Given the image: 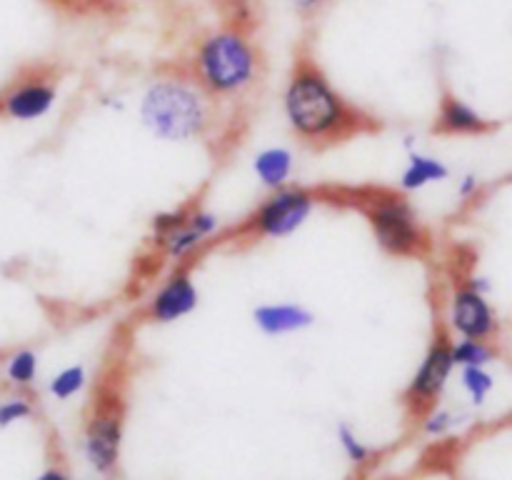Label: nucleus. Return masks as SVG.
Instances as JSON below:
<instances>
[{
    "label": "nucleus",
    "instance_id": "412c9836",
    "mask_svg": "<svg viewBox=\"0 0 512 480\" xmlns=\"http://www.w3.org/2000/svg\"><path fill=\"white\" fill-rule=\"evenodd\" d=\"M33 413V405L25 398H8L0 403V428H8V425L18 423V420L30 418Z\"/></svg>",
    "mask_w": 512,
    "mask_h": 480
},
{
    "label": "nucleus",
    "instance_id": "5701e85b",
    "mask_svg": "<svg viewBox=\"0 0 512 480\" xmlns=\"http://www.w3.org/2000/svg\"><path fill=\"white\" fill-rule=\"evenodd\" d=\"M450 425H453V413H448V410H435V413H430L428 420H425V430H428L430 435L445 433V430H450Z\"/></svg>",
    "mask_w": 512,
    "mask_h": 480
},
{
    "label": "nucleus",
    "instance_id": "1a4fd4ad",
    "mask_svg": "<svg viewBox=\"0 0 512 480\" xmlns=\"http://www.w3.org/2000/svg\"><path fill=\"white\" fill-rule=\"evenodd\" d=\"M55 100H58V88L48 78L33 75L5 90L0 98V113L18 123H33L53 110Z\"/></svg>",
    "mask_w": 512,
    "mask_h": 480
},
{
    "label": "nucleus",
    "instance_id": "bb28decb",
    "mask_svg": "<svg viewBox=\"0 0 512 480\" xmlns=\"http://www.w3.org/2000/svg\"><path fill=\"white\" fill-rule=\"evenodd\" d=\"M35 480H68V475L60 473V470H45V473L38 475Z\"/></svg>",
    "mask_w": 512,
    "mask_h": 480
},
{
    "label": "nucleus",
    "instance_id": "7ed1b4c3",
    "mask_svg": "<svg viewBox=\"0 0 512 480\" xmlns=\"http://www.w3.org/2000/svg\"><path fill=\"white\" fill-rule=\"evenodd\" d=\"M260 58L253 40L235 25L203 35L195 45L193 70L200 88L210 95H238L253 85Z\"/></svg>",
    "mask_w": 512,
    "mask_h": 480
},
{
    "label": "nucleus",
    "instance_id": "a211bd4d",
    "mask_svg": "<svg viewBox=\"0 0 512 480\" xmlns=\"http://www.w3.org/2000/svg\"><path fill=\"white\" fill-rule=\"evenodd\" d=\"M460 383H463L465 393L470 395L473 405H483L485 398L495 388L493 375L485 368H478V365H473V368H460Z\"/></svg>",
    "mask_w": 512,
    "mask_h": 480
},
{
    "label": "nucleus",
    "instance_id": "20e7f679",
    "mask_svg": "<svg viewBox=\"0 0 512 480\" xmlns=\"http://www.w3.org/2000/svg\"><path fill=\"white\" fill-rule=\"evenodd\" d=\"M368 220L385 253L410 258L425 250V230L413 205L398 193H380L368 203Z\"/></svg>",
    "mask_w": 512,
    "mask_h": 480
},
{
    "label": "nucleus",
    "instance_id": "393cba45",
    "mask_svg": "<svg viewBox=\"0 0 512 480\" xmlns=\"http://www.w3.org/2000/svg\"><path fill=\"white\" fill-rule=\"evenodd\" d=\"M290 3L295 5V10H298V13L313 15V13H318V10L323 8L328 0H290Z\"/></svg>",
    "mask_w": 512,
    "mask_h": 480
},
{
    "label": "nucleus",
    "instance_id": "f03ea898",
    "mask_svg": "<svg viewBox=\"0 0 512 480\" xmlns=\"http://www.w3.org/2000/svg\"><path fill=\"white\" fill-rule=\"evenodd\" d=\"M138 113L148 133L170 143L195 140L210 128V105L203 88L170 75L153 80L145 88Z\"/></svg>",
    "mask_w": 512,
    "mask_h": 480
},
{
    "label": "nucleus",
    "instance_id": "f3484780",
    "mask_svg": "<svg viewBox=\"0 0 512 480\" xmlns=\"http://www.w3.org/2000/svg\"><path fill=\"white\" fill-rule=\"evenodd\" d=\"M85 383H88V370H85V365L75 363L60 370V373L48 383V390L53 398L68 400L73 398L75 393H80V390L85 388Z\"/></svg>",
    "mask_w": 512,
    "mask_h": 480
},
{
    "label": "nucleus",
    "instance_id": "9d476101",
    "mask_svg": "<svg viewBox=\"0 0 512 480\" xmlns=\"http://www.w3.org/2000/svg\"><path fill=\"white\" fill-rule=\"evenodd\" d=\"M200 303L198 285L193 283L185 270L173 273L158 290L153 293L148 303V315L150 320L160 325L175 323V320L185 318V315L193 313Z\"/></svg>",
    "mask_w": 512,
    "mask_h": 480
},
{
    "label": "nucleus",
    "instance_id": "f8f14e48",
    "mask_svg": "<svg viewBox=\"0 0 512 480\" xmlns=\"http://www.w3.org/2000/svg\"><path fill=\"white\" fill-rule=\"evenodd\" d=\"M253 323L270 338L303 333L315 323L313 310L300 303H263L253 310Z\"/></svg>",
    "mask_w": 512,
    "mask_h": 480
},
{
    "label": "nucleus",
    "instance_id": "ddd939ff",
    "mask_svg": "<svg viewBox=\"0 0 512 480\" xmlns=\"http://www.w3.org/2000/svg\"><path fill=\"white\" fill-rule=\"evenodd\" d=\"M495 125L485 120L473 105L460 100L458 95L445 93L440 100L438 118H435V133L443 135H483L490 133Z\"/></svg>",
    "mask_w": 512,
    "mask_h": 480
},
{
    "label": "nucleus",
    "instance_id": "2eb2a0df",
    "mask_svg": "<svg viewBox=\"0 0 512 480\" xmlns=\"http://www.w3.org/2000/svg\"><path fill=\"white\" fill-rule=\"evenodd\" d=\"M450 178V168L440 158H433L420 150H408V165L400 175V188L405 193H418L430 183H443Z\"/></svg>",
    "mask_w": 512,
    "mask_h": 480
},
{
    "label": "nucleus",
    "instance_id": "423d86ee",
    "mask_svg": "<svg viewBox=\"0 0 512 480\" xmlns=\"http://www.w3.org/2000/svg\"><path fill=\"white\" fill-rule=\"evenodd\" d=\"M450 343H453V338L445 330L435 333L428 353L420 360L418 370H415L413 380L405 390V398L418 405V408H428L430 403H435L445 390V385H448L450 375H453L455 363L453 353H450Z\"/></svg>",
    "mask_w": 512,
    "mask_h": 480
},
{
    "label": "nucleus",
    "instance_id": "4468645a",
    "mask_svg": "<svg viewBox=\"0 0 512 480\" xmlns=\"http://www.w3.org/2000/svg\"><path fill=\"white\" fill-rule=\"evenodd\" d=\"M295 158L288 148L283 145H273V148H263L253 158V173L268 190L285 188L293 178Z\"/></svg>",
    "mask_w": 512,
    "mask_h": 480
},
{
    "label": "nucleus",
    "instance_id": "39448f33",
    "mask_svg": "<svg viewBox=\"0 0 512 480\" xmlns=\"http://www.w3.org/2000/svg\"><path fill=\"white\" fill-rule=\"evenodd\" d=\"M315 210V198L303 188H285L273 190L263 203L250 215V230L263 238H290L298 233Z\"/></svg>",
    "mask_w": 512,
    "mask_h": 480
},
{
    "label": "nucleus",
    "instance_id": "dca6fc26",
    "mask_svg": "<svg viewBox=\"0 0 512 480\" xmlns=\"http://www.w3.org/2000/svg\"><path fill=\"white\" fill-rule=\"evenodd\" d=\"M450 353H453L455 368H485L495 360V350L488 340H473V338H458L450 343Z\"/></svg>",
    "mask_w": 512,
    "mask_h": 480
},
{
    "label": "nucleus",
    "instance_id": "9b49d317",
    "mask_svg": "<svg viewBox=\"0 0 512 480\" xmlns=\"http://www.w3.org/2000/svg\"><path fill=\"white\" fill-rule=\"evenodd\" d=\"M218 230H220L218 215L210 213V210L205 208H193L190 210L188 220H185L178 230H173V233L160 243V248H163V253L168 255V260L180 263V260H185L188 255H193L205 240L218 235Z\"/></svg>",
    "mask_w": 512,
    "mask_h": 480
},
{
    "label": "nucleus",
    "instance_id": "6ab92c4d",
    "mask_svg": "<svg viewBox=\"0 0 512 480\" xmlns=\"http://www.w3.org/2000/svg\"><path fill=\"white\" fill-rule=\"evenodd\" d=\"M5 375H8L10 383L30 385L38 375V355L33 350H18L15 355H10L8 365H5Z\"/></svg>",
    "mask_w": 512,
    "mask_h": 480
},
{
    "label": "nucleus",
    "instance_id": "f257e3e1",
    "mask_svg": "<svg viewBox=\"0 0 512 480\" xmlns=\"http://www.w3.org/2000/svg\"><path fill=\"white\" fill-rule=\"evenodd\" d=\"M283 110L290 130L310 145L338 143L370 125V120L353 108L310 60L295 65L283 90Z\"/></svg>",
    "mask_w": 512,
    "mask_h": 480
},
{
    "label": "nucleus",
    "instance_id": "6e6552de",
    "mask_svg": "<svg viewBox=\"0 0 512 480\" xmlns=\"http://www.w3.org/2000/svg\"><path fill=\"white\" fill-rule=\"evenodd\" d=\"M120 440H123V413H120V405L113 395L110 403L95 410L88 428H85L83 450L88 463L100 473H108L118 460Z\"/></svg>",
    "mask_w": 512,
    "mask_h": 480
},
{
    "label": "nucleus",
    "instance_id": "4be33fe9",
    "mask_svg": "<svg viewBox=\"0 0 512 480\" xmlns=\"http://www.w3.org/2000/svg\"><path fill=\"white\" fill-rule=\"evenodd\" d=\"M338 440H340V445H343L345 455H348V458L353 460V463H365V460H368L370 450L365 448L363 443H360V438H358V435H355L353 428H348V425H340V428H338Z\"/></svg>",
    "mask_w": 512,
    "mask_h": 480
},
{
    "label": "nucleus",
    "instance_id": "aec40b11",
    "mask_svg": "<svg viewBox=\"0 0 512 480\" xmlns=\"http://www.w3.org/2000/svg\"><path fill=\"white\" fill-rule=\"evenodd\" d=\"M190 210L193 208H175V210H165V213H158L153 218V235L158 243H163L173 230H178L180 225L188 220Z\"/></svg>",
    "mask_w": 512,
    "mask_h": 480
},
{
    "label": "nucleus",
    "instance_id": "a878e982",
    "mask_svg": "<svg viewBox=\"0 0 512 480\" xmlns=\"http://www.w3.org/2000/svg\"><path fill=\"white\" fill-rule=\"evenodd\" d=\"M60 3H65V5H70V8H98V5H103V3H108V0H60Z\"/></svg>",
    "mask_w": 512,
    "mask_h": 480
},
{
    "label": "nucleus",
    "instance_id": "b1692460",
    "mask_svg": "<svg viewBox=\"0 0 512 480\" xmlns=\"http://www.w3.org/2000/svg\"><path fill=\"white\" fill-rule=\"evenodd\" d=\"M478 188H480L478 178H475L473 173H465L463 178H460V183H458V195L463 200H470L475 193H478Z\"/></svg>",
    "mask_w": 512,
    "mask_h": 480
},
{
    "label": "nucleus",
    "instance_id": "0eeeda50",
    "mask_svg": "<svg viewBox=\"0 0 512 480\" xmlns=\"http://www.w3.org/2000/svg\"><path fill=\"white\" fill-rule=\"evenodd\" d=\"M448 325L458 338L488 340V343L500 333V320L488 295L478 293L465 283L458 285L450 295Z\"/></svg>",
    "mask_w": 512,
    "mask_h": 480
}]
</instances>
